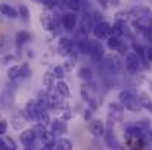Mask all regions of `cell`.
Returning a JSON list of instances; mask_svg holds the SVG:
<instances>
[{
	"mask_svg": "<svg viewBox=\"0 0 152 150\" xmlns=\"http://www.w3.org/2000/svg\"><path fill=\"white\" fill-rule=\"evenodd\" d=\"M12 101H13V94H12L9 90H6V91H3V93L0 94V104H1L3 107L10 106Z\"/></svg>",
	"mask_w": 152,
	"mask_h": 150,
	"instance_id": "26",
	"label": "cell"
},
{
	"mask_svg": "<svg viewBox=\"0 0 152 150\" xmlns=\"http://www.w3.org/2000/svg\"><path fill=\"white\" fill-rule=\"evenodd\" d=\"M108 109H109V115H112V113L117 115V116H115V121H121V119H123L124 107H123L121 103H109Z\"/></svg>",
	"mask_w": 152,
	"mask_h": 150,
	"instance_id": "19",
	"label": "cell"
},
{
	"mask_svg": "<svg viewBox=\"0 0 152 150\" xmlns=\"http://www.w3.org/2000/svg\"><path fill=\"white\" fill-rule=\"evenodd\" d=\"M127 49H129V47H127V44L121 41V44H120V47L117 49V51H120V53H126V51H127Z\"/></svg>",
	"mask_w": 152,
	"mask_h": 150,
	"instance_id": "40",
	"label": "cell"
},
{
	"mask_svg": "<svg viewBox=\"0 0 152 150\" xmlns=\"http://www.w3.org/2000/svg\"><path fill=\"white\" fill-rule=\"evenodd\" d=\"M78 77L80 80H83L84 83H90L93 80V71L89 68V66H81L78 69Z\"/></svg>",
	"mask_w": 152,
	"mask_h": 150,
	"instance_id": "20",
	"label": "cell"
},
{
	"mask_svg": "<svg viewBox=\"0 0 152 150\" xmlns=\"http://www.w3.org/2000/svg\"><path fill=\"white\" fill-rule=\"evenodd\" d=\"M78 25H80V28L81 30H84L86 33H92L93 31V28H95V25H96V22H95V19H93V16H92V13L90 12H83L81 13V16H80V19H78Z\"/></svg>",
	"mask_w": 152,
	"mask_h": 150,
	"instance_id": "7",
	"label": "cell"
},
{
	"mask_svg": "<svg viewBox=\"0 0 152 150\" xmlns=\"http://www.w3.org/2000/svg\"><path fill=\"white\" fill-rule=\"evenodd\" d=\"M151 1H152V0H151Z\"/></svg>",
	"mask_w": 152,
	"mask_h": 150,
	"instance_id": "49",
	"label": "cell"
},
{
	"mask_svg": "<svg viewBox=\"0 0 152 150\" xmlns=\"http://www.w3.org/2000/svg\"><path fill=\"white\" fill-rule=\"evenodd\" d=\"M65 4V7H68V10L71 12H80L83 7V0H64L62 1Z\"/></svg>",
	"mask_w": 152,
	"mask_h": 150,
	"instance_id": "21",
	"label": "cell"
},
{
	"mask_svg": "<svg viewBox=\"0 0 152 150\" xmlns=\"http://www.w3.org/2000/svg\"><path fill=\"white\" fill-rule=\"evenodd\" d=\"M105 65L111 72H118V69L121 66V60L118 59V56L108 54V56H105Z\"/></svg>",
	"mask_w": 152,
	"mask_h": 150,
	"instance_id": "16",
	"label": "cell"
},
{
	"mask_svg": "<svg viewBox=\"0 0 152 150\" xmlns=\"http://www.w3.org/2000/svg\"><path fill=\"white\" fill-rule=\"evenodd\" d=\"M129 16H130V13H129V12L121 10V12H118V13L115 15V22H118V24H127Z\"/></svg>",
	"mask_w": 152,
	"mask_h": 150,
	"instance_id": "35",
	"label": "cell"
},
{
	"mask_svg": "<svg viewBox=\"0 0 152 150\" xmlns=\"http://www.w3.org/2000/svg\"><path fill=\"white\" fill-rule=\"evenodd\" d=\"M142 60L140 57L134 53V51H129L126 54V69L130 72V74H136L140 68H142Z\"/></svg>",
	"mask_w": 152,
	"mask_h": 150,
	"instance_id": "5",
	"label": "cell"
},
{
	"mask_svg": "<svg viewBox=\"0 0 152 150\" xmlns=\"http://www.w3.org/2000/svg\"><path fill=\"white\" fill-rule=\"evenodd\" d=\"M118 100L123 104V107L127 109V110H130V112H139L142 109L140 107V103L137 100V94L134 91H132V90H123V91H120Z\"/></svg>",
	"mask_w": 152,
	"mask_h": 150,
	"instance_id": "1",
	"label": "cell"
},
{
	"mask_svg": "<svg viewBox=\"0 0 152 150\" xmlns=\"http://www.w3.org/2000/svg\"><path fill=\"white\" fill-rule=\"evenodd\" d=\"M96 1H98V4L101 7H106L108 6V0H96Z\"/></svg>",
	"mask_w": 152,
	"mask_h": 150,
	"instance_id": "43",
	"label": "cell"
},
{
	"mask_svg": "<svg viewBox=\"0 0 152 150\" xmlns=\"http://www.w3.org/2000/svg\"><path fill=\"white\" fill-rule=\"evenodd\" d=\"M24 150H34V149H31V146H30V147H25Z\"/></svg>",
	"mask_w": 152,
	"mask_h": 150,
	"instance_id": "46",
	"label": "cell"
},
{
	"mask_svg": "<svg viewBox=\"0 0 152 150\" xmlns=\"http://www.w3.org/2000/svg\"><path fill=\"white\" fill-rule=\"evenodd\" d=\"M55 90H56V93H58L61 97H64V99H69V97H71V88H69L68 83H65L64 80H58V81L55 83Z\"/></svg>",
	"mask_w": 152,
	"mask_h": 150,
	"instance_id": "15",
	"label": "cell"
},
{
	"mask_svg": "<svg viewBox=\"0 0 152 150\" xmlns=\"http://www.w3.org/2000/svg\"><path fill=\"white\" fill-rule=\"evenodd\" d=\"M16 10H18V18H21L24 22H28L30 21V9H28V6L27 4H24V3H19L18 4V7H16Z\"/></svg>",
	"mask_w": 152,
	"mask_h": 150,
	"instance_id": "22",
	"label": "cell"
},
{
	"mask_svg": "<svg viewBox=\"0 0 152 150\" xmlns=\"http://www.w3.org/2000/svg\"><path fill=\"white\" fill-rule=\"evenodd\" d=\"M81 97L92 107L98 106V90H96V86L92 84V81L90 83H83V86H81Z\"/></svg>",
	"mask_w": 152,
	"mask_h": 150,
	"instance_id": "2",
	"label": "cell"
},
{
	"mask_svg": "<svg viewBox=\"0 0 152 150\" xmlns=\"http://www.w3.org/2000/svg\"><path fill=\"white\" fill-rule=\"evenodd\" d=\"M0 15L4 16V18H9V19H16L18 18V10L12 4L1 1L0 3Z\"/></svg>",
	"mask_w": 152,
	"mask_h": 150,
	"instance_id": "14",
	"label": "cell"
},
{
	"mask_svg": "<svg viewBox=\"0 0 152 150\" xmlns=\"http://www.w3.org/2000/svg\"><path fill=\"white\" fill-rule=\"evenodd\" d=\"M19 140L21 143L25 146V147H30V146H34L36 140H37V131L34 128H28V130H24L19 136Z\"/></svg>",
	"mask_w": 152,
	"mask_h": 150,
	"instance_id": "10",
	"label": "cell"
},
{
	"mask_svg": "<svg viewBox=\"0 0 152 150\" xmlns=\"http://www.w3.org/2000/svg\"><path fill=\"white\" fill-rule=\"evenodd\" d=\"M31 40V34L27 31V30H21V31H18L16 34H15V43H16V46H24V44H27L28 41Z\"/></svg>",
	"mask_w": 152,
	"mask_h": 150,
	"instance_id": "18",
	"label": "cell"
},
{
	"mask_svg": "<svg viewBox=\"0 0 152 150\" xmlns=\"http://www.w3.org/2000/svg\"><path fill=\"white\" fill-rule=\"evenodd\" d=\"M40 150H58V147H56V143L55 141H50V143H45V146Z\"/></svg>",
	"mask_w": 152,
	"mask_h": 150,
	"instance_id": "38",
	"label": "cell"
},
{
	"mask_svg": "<svg viewBox=\"0 0 152 150\" xmlns=\"http://www.w3.org/2000/svg\"><path fill=\"white\" fill-rule=\"evenodd\" d=\"M92 33L95 34V37L98 40H106L111 36V24H108L106 21H101L95 25Z\"/></svg>",
	"mask_w": 152,
	"mask_h": 150,
	"instance_id": "6",
	"label": "cell"
},
{
	"mask_svg": "<svg viewBox=\"0 0 152 150\" xmlns=\"http://www.w3.org/2000/svg\"><path fill=\"white\" fill-rule=\"evenodd\" d=\"M126 133H127V134H129L130 137H137V138H140V137H142V133H143V131H142V130H139V128H137V127H136V125L133 124V125H129V127H127Z\"/></svg>",
	"mask_w": 152,
	"mask_h": 150,
	"instance_id": "33",
	"label": "cell"
},
{
	"mask_svg": "<svg viewBox=\"0 0 152 150\" xmlns=\"http://www.w3.org/2000/svg\"><path fill=\"white\" fill-rule=\"evenodd\" d=\"M120 0H108V4H111V6H114V7H118L120 6Z\"/></svg>",
	"mask_w": 152,
	"mask_h": 150,
	"instance_id": "42",
	"label": "cell"
},
{
	"mask_svg": "<svg viewBox=\"0 0 152 150\" xmlns=\"http://www.w3.org/2000/svg\"><path fill=\"white\" fill-rule=\"evenodd\" d=\"M120 44H121V38H117V37H112V36H109L106 38V46H108V49L112 50V51H117V49L120 47Z\"/></svg>",
	"mask_w": 152,
	"mask_h": 150,
	"instance_id": "28",
	"label": "cell"
},
{
	"mask_svg": "<svg viewBox=\"0 0 152 150\" xmlns=\"http://www.w3.org/2000/svg\"><path fill=\"white\" fill-rule=\"evenodd\" d=\"M149 87H151V90H152V81H151V83H149Z\"/></svg>",
	"mask_w": 152,
	"mask_h": 150,
	"instance_id": "47",
	"label": "cell"
},
{
	"mask_svg": "<svg viewBox=\"0 0 152 150\" xmlns=\"http://www.w3.org/2000/svg\"><path fill=\"white\" fill-rule=\"evenodd\" d=\"M74 47H75V44H74V41L71 38H68V37H59V40H58V50L62 54L68 56L72 51Z\"/></svg>",
	"mask_w": 152,
	"mask_h": 150,
	"instance_id": "12",
	"label": "cell"
},
{
	"mask_svg": "<svg viewBox=\"0 0 152 150\" xmlns=\"http://www.w3.org/2000/svg\"><path fill=\"white\" fill-rule=\"evenodd\" d=\"M137 100H139V103H140V107L149 110L152 113V100L146 91H139V93H137Z\"/></svg>",
	"mask_w": 152,
	"mask_h": 150,
	"instance_id": "17",
	"label": "cell"
},
{
	"mask_svg": "<svg viewBox=\"0 0 152 150\" xmlns=\"http://www.w3.org/2000/svg\"><path fill=\"white\" fill-rule=\"evenodd\" d=\"M75 62H77V54H72V53H71V54L66 56V59H65V62H64V65H62L65 74L69 72V71H72V69L75 68Z\"/></svg>",
	"mask_w": 152,
	"mask_h": 150,
	"instance_id": "23",
	"label": "cell"
},
{
	"mask_svg": "<svg viewBox=\"0 0 152 150\" xmlns=\"http://www.w3.org/2000/svg\"><path fill=\"white\" fill-rule=\"evenodd\" d=\"M31 1H34V3H37V4H40V0H31Z\"/></svg>",
	"mask_w": 152,
	"mask_h": 150,
	"instance_id": "45",
	"label": "cell"
},
{
	"mask_svg": "<svg viewBox=\"0 0 152 150\" xmlns=\"http://www.w3.org/2000/svg\"><path fill=\"white\" fill-rule=\"evenodd\" d=\"M39 21H40V25H42V28H43L45 31H48V33H53V31H55L56 22H55V18L52 16L50 12H43V13H40Z\"/></svg>",
	"mask_w": 152,
	"mask_h": 150,
	"instance_id": "9",
	"label": "cell"
},
{
	"mask_svg": "<svg viewBox=\"0 0 152 150\" xmlns=\"http://www.w3.org/2000/svg\"><path fill=\"white\" fill-rule=\"evenodd\" d=\"M123 25L124 24H118V22L111 25V36L117 37V38H121V36H123Z\"/></svg>",
	"mask_w": 152,
	"mask_h": 150,
	"instance_id": "32",
	"label": "cell"
},
{
	"mask_svg": "<svg viewBox=\"0 0 152 150\" xmlns=\"http://www.w3.org/2000/svg\"><path fill=\"white\" fill-rule=\"evenodd\" d=\"M31 74H33V71H31V66H30L28 63H22V65H19V78H22V80H28V78L31 77Z\"/></svg>",
	"mask_w": 152,
	"mask_h": 150,
	"instance_id": "27",
	"label": "cell"
},
{
	"mask_svg": "<svg viewBox=\"0 0 152 150\" xmlns=\"http://www.w3.org/2000/svg\"><path fill=\"white\" fill-rule=\"evenodd\" d=\"M89 131L92 133L93 137H103L105 133H106L105 125H103V122H102L101 119H93V121H90V124H89Z\"/></svg>",
	"mask_w": 152,
	"mask_h": 150,
	"instance_id": "13",
	"label": "cell"
},
{
	"mask_svg": "<svg viewBox=\"0 0 152 150\" xmlns=\"http://www.w3.org/2000/svg\"><path fill=\"white\" fill-rule=\"evenodd\" d=\"M6 75H7V80H9V81L15 83V81L19 78V65H12V66H9Z\"/></svg>",
	"mask_w": 152,
	"mask_h": 150,
	"instance_id": "24",
	"label": "cell"
},
{
	"mask_svg": "<svg viewBox=\"0 0 152 150\" xmlns=\"http://www.w3.org/2000/svg\"><path fill=\"white\" fill-rule=\"evenodd\" d=\"M6 131H7V122L6 121H0V137L3 134H6Z\"/></svg>",
	"mask_w": 152,
	"mask_h": 150,
	"instance_id": "39",
	"label": "cell"
},
{
	"mask_svg": "<svg viewBox=\"0 0 152 150\" xmlns=\"http://www.w3.org/2000/svg\"><path fill=\"white\" fill-rule=\"evenodd\" d=\"M145 53H146V60H149V62L152 63V46L148 50H146Z\"/></svg>",
	"mask_w": 152,
	"mask_h": 150,
	"instance_id": "41",
	"label": "cell"
},
{
	"mask_svg": "<svg viewBox=\"0 0 152 150\" xmlns=\"http://www.w3.org/2000/svg\"><path fill=\"white\" fill-rule=\"evenodd\" d=\"M43 86H45L49 91L55 87V77L52 75V72H46V74L43 75Z\"/></svg>",
	"mask_w": 152,
	"mask_h": 150,
	"instance_id": "30",
	"label": "cell"
},
{
	"mask_svg": "<svg viewBox=\"0 0 152 150\" xmlns=\"http://www.w3.org/2000/svg\"><path fill=\"white\" fill-rule=\"evenodd\" d=\"M50 72L52 75L55 77V80H64V77H65V71H64L62 65H56Z\"/></svg>",
	"mask_w": 152,
	"mask_h": 150,
	"instance_id": "34",
	"label": "cell"
},
{
	"mask_svg": "<svg viewBox=\"0 0 152 150\" xmlns=\"http://www.w3.org/2000/svg\"><path fill=\"white\" fill-rule=\"evenodd\" d=\"M132 47H133V51H134V53H136V54L140 57V60L145 63V62H146V53H145L146 50L143 49L139 43H133V44H132Z\"/></svg>",
	"mask_w": 152,
	"mask_h": 150,
	"instance_id": "31",
	"label": "cell"
},
{
	"mask_svg": "<svg viewBox=\"0 0 152 150\" xmlns=\"http://www.w3.org/2000/svg\"><path fill=\"white\" fill-rule=\"evenodd\" d=\"M151 136H152V133H151Z\"/></svg>",
	"mask_w": 152,
	"mask_h": 150,
	"instance_id": "48",
	"label": "cell"
},
{
	"mask_svg": "<svg viewBox=\"0 0 152 150\" xmlns=\"http://www.w3.org/2000/svg\"><path fill=\"white\" fill-rule=\"evenodd\" d=\"M84 118H86L87 121L92 118V110H90V109H87V110H86V113H84Z\"/></svg>",
	"mask_w": 152,
	"mask_h": 150,
	"instance_id": "44",
	"label": "cell"
},
{
	"mask_svg": "<svg viewBox=\"0 0 152 150\" xmlns=\"http://www.w3.org/2000/svg\"><path fill=\"white\" fill-rule=\"evenodd\" d=\"M9 50V41L6 40V37H0V54L7 53Z\"/></svg>",
	"mask_w": 152,
	"mask_h": 150,
	"instance_id": "37",
	"label": "cell"
},
{
	"mask_svg": "<svg viewBox=\"0 0 152 150\" xmlns=\"http://www.w3.org/2000/svg\"><path fill=\"white\" fill-rule=\"evenodd\" d=\"M134 125H136V127H137L139 130L145 131V130H148V128H149V125H151V121L145 118V119H140V121H137V122H136Z\"/></svg>",
	"mask_w": 152,
	"mask_h": 150,
	"instance_id": "36",
	"label": "cell"
},
{
	"mask_svg": "<svg viewBox=\"0 0 152 150\" xmlns=\"http://www.w3.org/2000/svg\"><path fill=\"white\" fill-rule=\"evenodd\" d=\"M56 147H58V150H72L74 146H72L71 140H68L65 137H61V138L56 140Z\"/></svg>",
	"mask_w": 152,
	"mask_h": 150,
	"instance_id": "25",
	"label": "cell"
},
{
	"mask_svg": "<svg viewBox=\"0 0 152 150\" xmlns=\"http://www.w3.org/2000/svg\"><path fill=\"white\" fill-rule=\"evenodd\" d=\"M87 54L93 62H101L105 57V47L98 40H89L87 43Z\"/></svg>",
	"mask_w": 152,
	"mask_h": 150,
	"instance_id": "4",
	"label": "cell"
},
{
	"mask_svg": "<svg viewBox=\"0 0 152 150\" xmlns=\"http://www.w3.org/2000/svg\"><path fill=\"white\" fill-rule=\"evenodd\" d=\"M49 128H50V133H52L53 137H56V136H62V134H65V133L68 131L66 121H64V119H61V118H56V119L50 121Z\"/></svg>",
	"mask_w": 152,
	"mask_h": 150,
	"instance_id": "8",
	"label": "cell"
},
{
	"mask_svg": "<svg viewBox=\"0 0 152 150\" xmlns=\"http://www.w3.org/2000/svg\"><path fill=\"white\" fill-rule=\"evenodd\" d=\"M61 27L64 28V31L66 33H72L75 28H77V24H78V16L75 12H71V10H66L61 15Z\"/></svg>",
	"mask_w": 152,
	"mask_h": 150,
	"instance_id": "3",
	"label": "cell"
},
{
	"mask_svg": "<svg viewBox=\"0 0 152 150\" xmlns=\"http://www.w3.org/2000/svg\"><path fill=\"white\" fill-rule=\"evenodd\" d=\"M0 150H16V146L10 137H7L6 140L0 137Z\"/></svg>",
	"mask_w": 152,
	"mask_h": 150,
	"instance_id": "29",
	"label": "cell"
},
{
	"mask_svg": "<svg viewBox=\"0 0 152 150\" xmlns=\"http://www.w3.org/2000/svg\"><path fill=\"white\" fill-rule=\"evenodd\" d=\"M37 107H39V103L37 100L31 99L25 103V107H24V113L27 116L28 121H36L37 119Z\"/></svg>",
	"mask_w": 152,
	"mask_h": 150,
	"instance_id": "11",
	"label": "cell"
}]
</instances>
